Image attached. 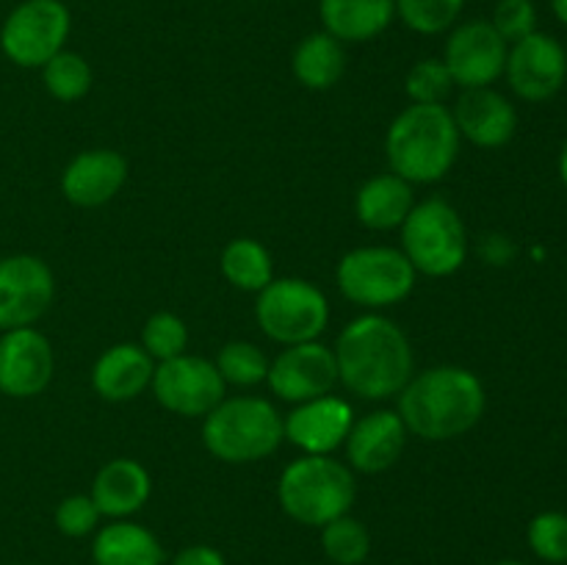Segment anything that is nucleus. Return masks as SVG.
Wrapping results in <instances>:
<instances>
[{"label":"nucleus","mask_w":567,"mask_h":565,"mask_svg":"<svg viewBox=\"0 0 567 565\" xmlns=\"http://www.w3.org/2000/svg\"><path fill=\"white\" fill-rule=\"evenodd\" d=\"M338 380L363 399L402 393L413 377V349L399 325L385 316H360L349 321L336 343Z\"/></svg>","instance_id":"f257e3e1"},{"label":"nucleus","mask_w":567,"mask_h":565,"mask_svg":"<svg viewBox=\"0 0 567 565\" xmlns=\"http://www.w3.org/2000/svg\"><path fill=\"white\" fill-rule=\"evenodd\" d=\"M485 388L480 377L460 366H437L410 377L399 393V415L408 432L424 441H452L480 424Z\"/></svg>","instance_id":"f03ea898"},{"label":"nucleus","mask_w":567,"mask_h":565,"mask_svg":"<svg viewBox=\"0 0 567 565\" xmlns=\"http://www.w3.org/2000/svg\"><path fill=\"white\" fill-rule=\"evenodd\" d=\"M391 170L408 183H435L454 166L460 131L443 103H413L393 120L385 138Z\"/></svg>","instance_id":"7ed1b4c3"},{"label":"nucleus","mask_w":567,"mask_h":565,"mask_svg":"<svg viewBox=\"0 0 567 565\" xmlns=\"http://www.w3.org/2000/svg\"><path fill=\"white\" fill-rule=\"evenodd\" d=\"M277 496L293 521L324 526L349 513L354 502V476L349 465L327 454H305L282 471Z\"/></svg>","instance_id":"20e7f679"},{"label":"nucleus","mask_w":567,"mask_h":565,"mask_svg":"<svg viewBox=\"0 0 567 565\" xmlns=\"http://www.w3.org/2000/svg\"><path fill=\"white\" fill-rule=\"evenodd\" d=\"M282 419L266 399H221L203 424V441L225 463H255L280 446Z\"/></svg>","instance_id":"39448f33"},{"label":"nucleus","mask_w":567,"mask_h":565,"mask_svg":"<svg viewBox=\"0 0 567 565\" xmlns=\"http://www.w3.org/2000/svg\"><path fill=\"white\" fill-rule=\"evenodd\" d=\"M402 244L413 269L430 277L454 275L468 249L463 219L446 199L437 197L413 205L402 222Z\"/></svg>","instance_id":"423d86ee"},{"label":"nucleus","mask_w":567,"mask_h":565,"mask_svg":"<svg viewBox=\"0 0 567 565\" xmlns=\"http://www.w3.org/2000/svg\"><path fill=\"white\" fill-rule=\"evenodd\" d=\"M255 316H258L260 330L271 341L293 347V343L316 341L324 332L330 321V305L313 282L282 277V280H271L258 294Z\"/></svg>","instance_id":"0eeeda50"},{"label":"nucleus","mask_w":567,"mask_h":565,"mask_svg":"<svg viewBox=\"0 0 567 565\" xmlns=\"http://www.w3.org/2000/svg\"><path fill=\"white\" fill-rule=\"evenodd\" d=\"M415 269L402 249L360 247L338 264V288L343 297L363 308H388L410 297Z\"/></svg>","instance_id":"6e6552de"},{"label":"nucleus","mask_w":567,"mask_h":565,"mask_svg":"<svg viewBox=\"0 0 567 565\" xmlns=\"http://www.w3.org/2000/svg\"><path fill=\"white\" fill-rule=\"evenodd\" d=\"M72 17L61 0H22L0 28V50L17 66L37 70L64 50Z\"/></svg>","instance_id":"1a4fd4ad"},{"label":"nucleus","mask_w":567,"mask_h":565,"mask_svg":"<svg viewBox=\"0 0 567 565\" xmlns=\"http://www.w3.org/2000/svg\"><path fill=\"white\" fill-rule=\"evenodd\" d=\"M155 399L177 415H208L225 399V386L219 369L197 355H177L161 360L153 374Z\"/></svg>","instance_id":"9d476101"},{"label":"nucleus","mask_w":567,"mask_h":565,"mask_svg":"<svg viewBox=\"0 0 567 565\" xmlns=\"http://www.w3.org/2000/svg\"><path fill=\"white\" fill-rule=\"evenodd\" d=\"M53 271L37 255L0 258V330L31 327L50 308Z\"/></svg>","instance_id":"9b49d317"},{"label":"nucleus","mask_w":567,"mask_h":565,"mask_svg":"<svg viewBox=\"0 0 567 565\" xmlns=\"http://www.w3.org/2000/svg\"><path fill=\"white\" fill-rule=\"evenodd\" d=\"M507 81L518 97L543 103L563 89L567 75L565 48L548 33H529L507 50Z\"/></svg>","instance_id":"f8f14e48"},{"label":"nucleus","mask_w":567,"mask_h":565,"mask_svg":"<svg viewBox=\"0 0 567 565\" xmlns=\"http://www.w3.org/2000/svg\"><path fill=\"white\" fill-rule=\"evenodd\" d=\"M443 61L452 72V81L463 89L491 86L496 78L504 75L507 42L487 20L463 22L449 37Z\"/></svg>","instance_id":"ddd939ff"},{"label":"nucleus","mask_w":567,"mask_h":565,"mask_svg":"<svg viewBox=\"0 0 567 565\" xmlns=\"http://www.w3.org/2000/svg\"><path fill=\"white\" fill-rule=\"evenodd\" d=\"M266 380L271 391L286 402L302 404L308 399L327 397L338 382L336 352L319 341L293 343L277 355Z\"/></svg>","instance_id":"4468645a"},{"label":"nucleus","mask_w":567,"mask_h":565,"mask_svg":"<svg viewBox=\"0 0 567 565\" xmlns=\"http://www.w3.org/2000/svg\"><path fill=\"white\" fill-rule=\"evenodd\" d=\"M53 377V349L33 327L6 330L0 338V391L11 399H31Z\"/></svg>","instance_id":"2eb2a0df"},{"label":"nucleus","mask_w":567,"mask_h":565,"mask_svg":"<svg viewBox=\"0 0 567 565\" xmlns=\"http://www.w3.org/2000/svg\"><path fill=\"white\" fill-rule=\"evenodd\" d=\"M352 424L354 413L349 402L327 393V397L308 399L297 410H291L288 419L282 421V435L308 454H330L332 449L347 441Z\"/></svg>","instance_id":"dca6fc26"},{"label":"nucleus","mask_w":567,"mask_h":565,"mask_svg":"<svg viewBox=\"0 0 567 565\" xmlns=\"http://www.w3.org/2000/svg\"><path fill=\"white\" fill-rule=\"evenodd\" d=\"M452 116L460 136L474 142L476 147L487 150L504 147L518 127V114H515L513 103L491 86L465 89L454 105Z\"/></svg>","instance_id":"f3484780"},{"label":"nucleus","mask_w":567,"mask_h":565,"mask_svg":"<svg viewBox=\"0 0 567 565\" xmlns=\"http://www.w3.org/2000/svg\"><path fill=\"white\" fill-rule=\"evenodd\" d=\"M127 161L116 150H89L81 153L61 175V192L72 205L97 208L114 199L125 186Z\"/></svg>","instance_id":"a211bd4d"},{"label":"nucleus","mask_w":567,"mask_h":565,"mask_svg":"<svg viewBox=\"0 0 567 565\" xmlns=\"http://www.w3.org/2000/svg\"><path fill=\"white\" fill-rule=\"evenodd\" d=\"M404 441H408V427H404L402 415L393 413V410H377L349 430V465L363 471V474H380L396 463Z\"/></svg>","instance_id":"6ab92c4d"},{"label":"nucleus","mask_w":567,"mask_h":565,"mask_svg":"<svg viewBox=\"0 0 567 565\" xmlns=\"http://www.w3.org/2000/svg\"><path fill=\"white\" fill-rule=\"evenodd\" d=\"M150 493H153V482H150L147 469L136 460L116 458L97 471L89 496L97 504L100 515L116 521L138 513L147 504Z\"/></svg>","instance_id":"aec40b11"},{"label":"nucleus","mask_w":567,"mask_h":565,"mask_svg":"<svg viewBox=\"0 0 567 565\" xmlns=\"http://www.w3.org/2000/svg\"><path fill=\"white\" fill-rule=\"evenodd\" d=\"M153 358L136 343H116L109 352L100 355L92 371V386L109 402H127L144 393L153 382Z\"/></svg>","instance_id":"412c9836"},{"label":"nucleus","mask_w":567,"mask_h":565,"mask_svg":"<svg viewBox=\"0 0 567 565\" xmlns=\"http://www.w3.org/2000/svg\"><path fill=\"white\" fill-rule=\"evenodd\" d=\"M319 17L338 42H369L388 31L396 0H319Z\"/></svg>","instance_id":"4be33fe9"},{"label":"nucleus","mask_w":567,"mask_h":565,"mask_svg":"<svg viewBox=\"0 0 567 565\" xmlns=\"http://www.w3.org/2000/svg\"><path fill=\"white\" fill-rule=\"evenodd\" d=\"M94 565H164V546L142 524L116 518L94 535Z\"/></svg>","instance_id":"5701e85b"},{"label":"nucleus","mask_w":567,"mask_h":565,"mask_svg":"<svg viewBox=\"0 0 567 565\" xmlns=\"http://www.w3.org/2000/svg\"><path fill=\"white\" fill-rule=\"evenodd\" d=\"M413 188L396 172L391 175H377L358 192L354 208L358 219L371 230H391L399 227L413 210Z\"/></svg>","instance_id":"b1692460"},{"label":"nucleus","mask_w":567,"mask_h":565,"mask_svg":"<svg viewBox=\"0 0 567 565\" xmlns=\"http://www.w3.org/2000/svg\"><path fill=\"white\" fill-rule=\"evenodd\" d=\"M347 72L343 42L332 33H310L293 50V75L308 89H332Z\"/></svg>","instance_id":"393cba45"},{"label":"nucleus","mask_w":567,"mask_h":565,"mask_svg":"<svg viewBox=\"0 0 567 565\" xmlns=\"http://www.w3.org/2000/svg\"><path fill=\"white\" fill-rule=\"evenodd\" d=\"M221 271L227 280L241 291H264L271 280H275V269H271V255L266 253L264 244L252 242V238H236L221 253Z\"/></svg>","instance_id":"a878e982"},{"label":"nucleus","mask_w":567,"mask_h":565,"mask_svg":"<svg viewBox=\"0 0 567 565\" xmlns=\"http://www.w3.org/2000/svg\"><path fill=\"white\" fill-rule=\"evenodd\" d=\"M321 548L336 565H360L371 552V535L363 521L347 513L321 526Z\"/></svg>","instance_id":"bb28decb"},{"label":"nucleus","mask_w":567,"mask_h":565,"mask_svg":"<svg viewBox=\"0 0 567 565\" xmlns=\"http://www.w3.org/2000/svg\"><path fill=\"white\" fill-rule=\"evenodd\" d=\"M42 81L55 100L72 103L92 89V70L78 53L61 50L42 66Z\"/></svg>","instance_id":"cd10ccee"},{"label":"nucleus","mask_w":567,"mask_h":565,"mask_svg":"<svg viewBox=\"0 0 567 565\" xmlns=\"http://www.w3.org/2000/svg\"><path fill=\"white\" fill-rule=\"evenodd\" d=\"M216 369H219L221 380L233 382V386H258L269 374V360L260 352L255 343L233 341L221 347L219 358H216Z\"/></svg>","instance_id":"c85d7f7f"},{"label":"nucleus","mask_w":567,"mask_h":565,"mask_svg":"<svg viewBox=\"0 0 567 565\" xmlns=\"http://www.w3.org/2000/svg\"><path fill=\"white\" fill-rule=\"evenodd\" d=\"M465 0H396V14L415 33H443L457 22Z\"/></svg>","instance_id":"c756f323"},{"label":"nucleus","mask_w":567,"mask_h":565,"mask_svg":"<svg viewBox=\"0 0 567 565\" xmlns=\"http://www.w3.org/2000/svg\"><path fill=\"white\" fill-rule=\"evenodd\" d=\"M188 330L175 314L150 316L142 330V347L153 360H169L186 352Z\"/></svg>","instance_id":"7c9ffc66"},{"label":"nucleus","mask_w":567,"mask_h":565,"mask_svg":"<svg viewBox=\"0 0 567 565\" xmlns=\"http://www.w3.org/2000/svg\"><path fill=\"white\" fill-rule=\"evenodd\" d=\"M526 541L532 552L546 563H567V515L557 510L535 515L526 530Z\"/></svg>","instance_id":"2f4dec72"},{"label":"nucleus","mask_w":567,"mask_h":565,"mask_svg":"<svg viewBox=\"0 0 567 565\" xmlns=\"http://www.w3.org/2000/svg\"><path fill=\"white\" fill-rule=\"evenodd\" d=\"M454 81H452V72H449L446 61L443 59H424L410 70L408 89L410 100L413 103H443L449 92H452Z\"/></svg>","instance_id":"473e14b6"},{"label":"nucleus","mask_w":567,"mask_h":565,"mask_svg":"<svg viewBox=\"0 0 567 565\" xmlns=\"http://www.w3.org/2000/svg\"><path fill=\"white\" fill-rule=\"evenodd\" d=\"M491 25L496 28L504 42H520L524 37L535 33L537 11L532 0H498L493 11Z\"/></svg>","instance_id":"72a5a7b5"},{"label":"nucleus","mask_w":567,"mask_h":565,"mask_svg":"<svg viewBox=\"0 0 567 565\" xmlns=\"http://www.w3.org/2000/svg\"><path fill=\"white\" fill-rule=\"evenodd\" d=\"M100 510L97 504L92 502V496H83V493H75V496H66L64 502L55 507V526H59L61 535L66 537H86L97 530L100 524Z\"/></svg>","instance_id":"f704fd0d"},{"label":"nucleus","mask_w":567,"mask_h":565,"mask_svg":"<svg viewBox=\"0 0 567 565\" xmlns=\"http://www.w3.org/2000/svg\"><path fill=\"white\" fill-rule=\"evenodd\" d=\"M172 565H227L221 552H216L214 546H186L183 552L175 554Z\"/></svg>","instance_id":"c9c22d12"},{"label":"nucleus","mask_w":567,"mask_h":565,"mask_svg":"<svg viewBox=\"0 0 567 565\" xmlns=\"http://www.w3.org/2000/svg\"><path fill=\"white\" fill-rule=\"evenodd\" d=\"M551 9L554 14L559 17V22H565L567 25V0H551Z\"/></svg>","instance_id":"e433bc0d"},{"label":"nucleus","mask_w":567,"mask_h":565,"mask_svg":"<svg viewBox=\"0 0 567 565\" xmlns=\"http://www.w3.org/2000/svg\"><path fill=\"white\" fill-rule=\"evenodd\" d=\"M559 172H563V181H565V186H567V144H565V150H563V158H559Z\"/></svg>","instance_id":"4c0bfd02"},{"label":"nucleus","mask_w":567,"mask_h":565,"mask_svg":"<svg viewBox=\"0 0 567 565\" xmlns=\"http://www.w3.org/2000/svg\"><path fill=\"white\" fill-rule=\"evenodd\" d=\"M496 565H526V563H518V559H502V563H496Z\"/></svg>","instance_id":"58836bf2"}]
</instances>
